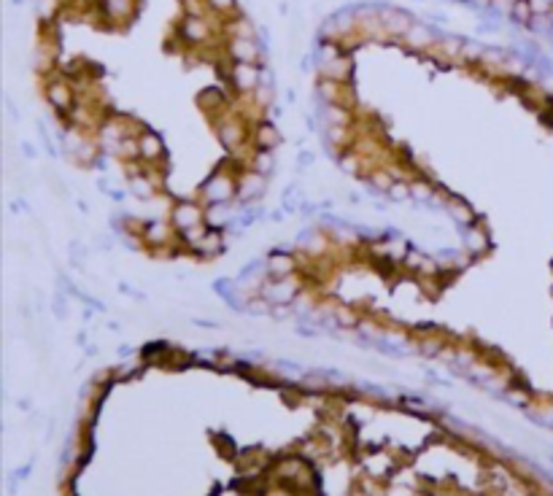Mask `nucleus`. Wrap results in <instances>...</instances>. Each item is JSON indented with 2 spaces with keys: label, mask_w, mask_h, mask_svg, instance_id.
Segmentation results:
<instances>
[{
  "label": "nucleus",
  "mask_w": 553,
  "mask_h": 496,
  "mask_svg": "<svg viewBox=\"0 0 553 496\" xmlns=\"http://www.w3.org/2000/svg\"><path fill=\"white\" fill-rule=\"evenodd\" d=\"M346 200L275 246L267 308L488 370L553 351V76L389 6L316 57Z\"/></svg>",
  "instance_id": "nucleus-1"
},
{
  "label": "nucleus",
  "mask_w": 553,
  "mask_h": 496,
  "mask_svg": "<svg viewBox=\"0 0 553 496\" xmlns=\"http://www.w3.org/2000/svg\"><path fill=\"white\" fill-rule=\"evenodd\" d=\"M33 76L127 246L159 265L216 262L281 149L273 73L241 0H38Z\"/></svg>",
  "instance_id": "nucleus-2"
},
{
  "label": "nucleus",
  "mask_w": 553,
  "mask_h": 496,
  "mask_svg": "<svg viewBox=\"0 0 553 496\" xmlns=\"http://www.w3.org/2000/svg\"><path fill=\"white\" fill-rule=\"evenodd\" d=\"M462 3L497 11L502 17H510V19L529 24V27L553 24V0H462Z\"/></svg>",
  "instance_id": "nucleus-3"
}]
</instances>
